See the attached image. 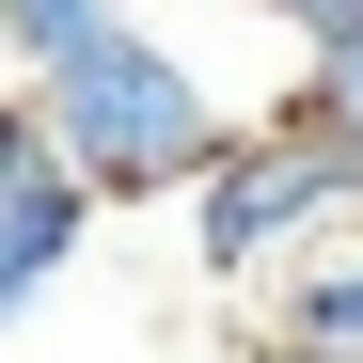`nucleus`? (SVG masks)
<instances>
[{"label":"nucleus","mask_w":363,"mask_h":363,"mask_svg":"<svg viewBox=\"0 0 363 363\" xmlns=\"http://www.w3.org/2000/svg\"><path fill=\"white\" fill-rule=\"evenodd\" d=\"M48 95V127H64V158L95 174L111 206H190L206 190V158L237 143V111L190 79V48L174 32H143V16H111V32H79L64 64L32 79Z\"/></svg>","instance_id":"obj_1"},{"label":"nucleus","mask_w":363,"mask_h":363,"mask_svg":"<svg viewBox=\"0 0 363 363\" xmlns=\"http://www.w3.org/2000/svg\"><path fill=\"white\" fill-rule=\"evenodd\" d=\"M332 221H363V158L284 95L269 127H237V143L206 158V190H190V253H206L221 284H269L284 253H316Z\"/></svg>","instance_id":"obj_2"},{"label":"nucleus","mask_w":363,"mask_h":363,"mask_svg":"<svg viewBox=\"0 0 363 363\" xmlns=\"http://www.w3.org/2000/svg\"><path fill=\"white\" fill-rule=\"evenodd\" d=\"M95 174L64 158V127H48V95L16 79V95H0V284H16V300H48V284H64L79 269V237H95Z\"/></svg>","instance_id":"obj_3"},{"label":"nucleus","mask_w":363,"mask_h":363,"mask_svg":"<svg viewBox=\"0 0 363 363\" xmlns=\"http://www.w3.org/2000/svg\"><path fill=\"white\" fill-rule=\"evenodd\" d=\"M269 332L363 363V237H316V253H284V269H269Z\"/></svg>","instance_id":"obj_4"},{"label":"nucleus","mask_w":363,"mask_h":363,"mask_svg":"<svg viewBox=\"0 0 363 363\" xmlns=\"http://www.w3.org/2000/svg\"><path fill=\"white\" fill-rule=\"evenodd\" d=\"M111 16H127V0H0V48H16V79H48V64H64L79 32H111Z\"/></svg>","instance_id":"obj_5"},{"label":"nucleus","mask_w":363,"mask_h":363,"mask_svg":"<svg viewBox=\"0 0 363 363\" xmlns=\"http://www.w3.org/2000/svg\"><path fill=\"white\" fill-rule=\"evenodd\" d=\"M300 111L363 158V32H332V48H300Z\"/></svg>","instance_id":"obj_6"},{"label":"nucleus","mask_w":363,"mask_h":363,"mask_svg":"<svg viewBox=\"0 0 363 363\" xmlns=\"http://www.w3.org/2000/svg\"><path fill=\"white\" fill-rule=\"evenodd\" d=\"M253 16H269L284 48H332V32H363V0H253Z\"/></svg>","instance_id":"obj_7"},{"label":"nucleus","mask_w":363,"mask_h":363,"mask_svg":"<svg viewBox=\"0 0 363 363\" xmlns=\"http://www.w3.org/2000/svg\"><path fill=\"white\" fill-rule=\"evenodd\" d=\"M253 363H347V347H300V332H269V347H253Z\"/></svg>","instance_id":"obj_8"},{"label":"nucleus","mask_w":363,"mask_h":363,"mask_svg":"<svg viewBox=\"0 0 363 363\" xmlns=\"http://www.w3.org/2000/svg\"><path fill=\"white\" fill-rule=\"evenodd\" d=\"M16 316H32V300H16V284H0V347H16Z\"/></svg>","instance_id":"obj_9"}]
</instances>
